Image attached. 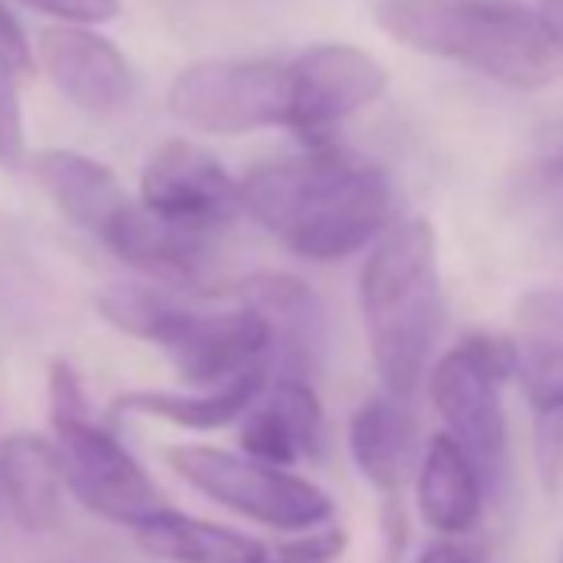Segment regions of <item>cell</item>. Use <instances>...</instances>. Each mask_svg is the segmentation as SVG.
Masks as SVG:
<instances>
[{"mask_svg":"<svg viewBox=\"0 0 563 563\" xmlns=\"http://www.w3.org/2000/svg\"><path fill=\"white\" fill-rule=\"evenodd\" d=\"M20 77L0 66V165L15 169L27 157V134H23V104H20Z\"/></svg>","mask_w":563,"mask_h":563,"instance_id":"obj_23","label":"cell"},{"mask_svg":"<svg viewBox=\"0 0 563 563\" xmlns=\"http://www.w3.org/2000/svg\"><path fill=\"white\" fill-rule=\"evenodd\" d=\"M31 173L54 200V208L74 227L89 230L97 242H108L112 230L126 219V211L134 208L115 173L77 150H38L31 157Z\"/></svg>","mask_w":563,"mask_h":563,"instance_id":"obj_12","label":"cell"},{"mask_svg":"<svg viewBox=\"0 0 563 563\" xmlns=\"http://www.w3.org/2000/svg\"><path fill=\"white\" fill-rule=\"evenodd\" d=\"M349 452L361 475L379 490V498H402V487L418 472V418L410 402L379 391L356 407L349 418Z\"/></svg>","mask_w":563,"mask_h":563,"instance_id":"obj_13","label":"cell"},{"mask_svg":"<svg viewBox=\"0 0 563 563\" xmlns=\"http://www.w3.org/2000/svg\"><path fill=\"white\" fill-rule=\"evenodd\" d=\"M418 514L445 537L472 533L483 514V479L445 433H433L418 460Z\"/></svg>","mask_w":563,"mask_h":563,"instance_id":"obj_17","label":"cell"},{"mask_svg":"<svg viewBox=\"0 0 563 563\" xmlns=\"http://www.w3.org/2000/svg\"><path fill=\"white\" fill-rule=\"evenodd\" d=\"M92 303H97L100 319L115 327L119 334L162 349H169V341L185 330L188 314H192L185 303L169 299L154 284H108L92 296Z\"/></svg>","mask_w":563,"mask_h":563,"instance_id":"obj_19","label":"cell"},{"mask_svg":"<svg viewBox=\"0 0 563 563\" xmlns=\"http://www.w3.org/2000/svg\"><path fill=\"white\" fill-rule=\"evenodd\" d=\"M415 563H479V560H475L464 544L438 541V544H430V549H422V556H418Z\"/></svg>","mask_w":563,"mask_h":563,"instance_id":"obj_27","label":"cell"},{"mask_svg":"<svg viewBox=\"0 0 563 563\" xmlns=\"http://www.w3.org/2000/svg\"><path fill=\"white\" fill-rule=\"evenodd\" d=\"M51 426L66 490L85 510L115 526L139 529L169 506L146 467L119 445L112 430L92 418L81 379L66 361L51 364Z\"/></svg>","mask_w":563,"mask_h":563,"instance_id":"obj_4","label":"cell"},{"mask_svg":"<svg viewBox=\"0 0 563 563\" xmlns=\"http://www.w3.org/2000/svg\"><path fill=\"white\" fill-rule=\"evenodd\" d=\"M341 552H345V533L338 526H322L311 529V533H299L288 544L265 549L261 563H334Z\"/></svg>","mask_w":563,"mask_h":563,"instance_id":"obj_24","label":"cell"},{"mask_svg":"<svg viewBox=\"0 0 563 563\" xmlns=\"http://www.w3.org/2000/svg\"><path fill=\"white\" fill-rule=\"evenodd\" d=\"M108 250L115 253L123 265L146 273L154 284L165 288H196L208 265V238L177 230L162 219H154L139 200L126 211V219L112 230Z\"/></svg>","mask_w":563,"mask_h":563,"instance_id":"obj_15","label":"cell"},{"mask_svg":"<svg viewBox=\"0 0 563 563\" xmlns=\"http://www.w3.org/2000/svg\"><path fill=\"white\" fill-rule=\"evenodd\" d=\"M139 203L162 223L208 238L238 216V180L203 146L169 139L142 165Z\"/></svg>","mask_w":563,"mask_h":563,"instance_id":"obj_8","label":"cell"},{"mask_svg":"<svg viewBox=\"0 0 563 563\" xmlns=\"http://www.w3.org/2000/svg\"><path fill=\"white\" fill-rule=\"evenodd\" d=\"M31 12H43L51 20H62L69 27H85V23H108L123 12L119 0H20Z\"/></svg>","mask_w":563,"mask_h":563,"instance_id":"obj_25","label":"cell"},{"mask_svg":"<svg viewBox=\"0 0 563 563\" xmlns=\"http://www.w3.org/2000/svg\"><path fill=\"white\" fill-rule=\"evenodd\" d=\"M560 563H563V544H560Z\"/></svg>","mask_w":563,"mask_h":563,"instance_id":"obj_30","label":"cell"},{"mask_svg":"<svg viewBox=\"0 0 563 563\" xmlns=\"http://www.w3.org/2000/svg\"><path fill=\"white\" fill-rule=\"evenodd\" d=\"M361 314L379 384L410 402L445 334L438 230L430 219H402L372 245L361 268Z\"/></svg>","mask_w":563,"mask_h":563,"instance_id":"obj_2","label":"cell"},{"mask_svg":"<svg viewBox=\"0 0 563 563\" xmlns=\"http://www.w3.org/2000/svg\"><path fill=\"white\" fill-rule=\"evenodd\" d=\"M291 69V131L307 146L334 142L345 119L384 100L391 74L353 43H314L288 62Z\"/></svg>","mask_w":563,"mask_h":563,"instance_id":"obj_7","label":"cell"},{"mask_svg":"<svg viewBox=\"0 0 563 563\" xmlns=\"http://www.w3.org/2000/svg\"><path fill=\"white\" fill-rule=\"evenodd\" d=\"M498 387L503 384L490 379L460 341L426 372V391L445 422V438L472 460L479 479H498L506 460V415Z\"/></svg>","mask_w":563,"mask_h":563,"instance_id":"obj_9","label":"cell"},{"mask_svg":"<svg viewBox=\"0 0 563 563\" xmlns=\"http://www.w3.org/2000/svg\"><path fill=\"white\" fill-rule=\"evenodd\" d=\"M238 211L303 261H345L395 227V188L379 165L338 142L261 162L238 180Z\"/></svg>","mask_w":563,"mask_h":563,"instance_id":"obj_1","label":"cell"},{"mask_svg":"<svg viewBox=\"0 0 563 563\" xmlns=\"http://www.w3.org/2000/svg\"><path fill=\"white\" fill-rule=\"evenodd\" d=\"M268 379H273V364H257V368L242 372V376L227 379L208 391H126L112 402L115 415H142V418H162L180 430H223V426L245 418L265 395Z\"/></svg>","mask_w":563,"mask_h":563,"instance_id":"obj_16","label":"cell"},{"mask_svg":"<svg viewBox=\"0 0 563 563\" xmlns=\"http://www.w3.org/2000/svg\"><path fill=\"white\" fill-rule=\"evenodd\" d=\"M541 23L549 27V35L556 38V46L563 51V0H541Z\"/></svg>","mask_w":563,"mask_h":563,"instance_id":"obj_29","label":"cell"},{"mask_svg":"<svg viewBox=\"0 0 563 563\" xmlns=\"http://www.w3.org/2000/svg\"><path fill=\"white\" fill-rule=\"evenodd\" d=\"M35 62L54 89L92 119H112L131 104L134 69L112 38L92 27H46L38 31Z\"/></svg>","mask_w":563,"mask_h":563,"instance_id":"obj_10","label":"cell"},{"mask_svg":"<svg viewBox=\"0 0 563 563\" xmlns=\"http://www.w3.org/2000/svg\"><path fill=\"white\" fill-rule=\"evenodd\" d=\"M169 115L203 134L291 131V69L276 58H203L185 66L165 97Z\"/></svg>","mask_w":563,"mask_h":563,"instance_id":"obj_6","label":"cell"},{"mask_svg":"<svg viewBox=\"0 0 563 563\" xmlns=\"http://www.w3.org/2000/svg\"><path fill=\"white\" fill-rule=\"evenodd\" d=\"M165 464L211 503L227 506L245 521H257L284 533H311L330 526L334 498L319 483L303 479L284 467H268L242 452L211 449V445H169Z\"/></svg>","mask_w":563,"mask_h":563,"instance_id":"obj_5","label":"cell"},{"mask_svg":"<svg viewBox=\"0 0 563 563\" xmlns=\"http://www.w3.org/2000/svg\"><path fill=\"white\" fill-rule=\"evenodd\" d=\"M372 12L395 43L506 89L537 92L563 77V51L541 15L510 0H372Z\"/></svg>","mask_w":563,"mask_h":563,"instance_id":"obj_3","label":"cell"},{"mask_svg":"<svg viewBox=\"0 0 563 563\" xmlns=\"http://www.w3.org/2000/svg\"><path fill=\"white\" fill-rule=\"evenodd\" d=\"M541 157L549 169H556L563 177V123L549 126V131L541 134Z\"/></svg>","mask_w":563,"mask_h":563,"instance_id":"obj_28","label":"cell"},{"mask_svg":"<svg viewBox=\"0 0 563 563\" xmlns=\"http://www.w3.org/2000/svg\"><path fill=\"white\" fill-rule=\"evenodd\" d=\"M134 537L150 556L165 563H261L268 549V544L234 533L227 526H216V521L188 518L173 506L142 521Z\"/></svg>","mask_w":563,"mask_h":563,"instance_id":"obj_18","label":"cell"},{"mask_svg":"<svg viewBox=\"0 0 563 563\" xmlns=\"http://www.w3.org/2000/svg\"><path fill=\"white\" fill-rule=\"evenodd\" d=\"M0 66L15 77H31L35 74V46L27 43L20 20L4 8L0 0Z\"/></svg>","mask_w":563,"mask_h":563,"instance_id":"obj_26","label":"cell"},{"mask_svg":"<svg viewBox=\"0 0 563 563\" xmlns=\"http://www.w3.org/2000/svg\"><path fill=\"white\" fill-rule=\"evenodd\" d=\"M238 445H242V456L257 460V464H268V467H284V472L299 460V449H296V438H291L288 422L276 415V407L268 399L257 402V407L242 418Z\"/></svg>","mask_w":563,"mask_h":563,"instance_id":"obj_21","label":"cell"},{"mask_svg":"<svg viewBox=\"0 0 563 563\" xmlns=\"http://www.w3.org/2000/svg\"><path fill=\"white\" fill-rule=\"evenodd\" d=\"M276 349V327L261 311L234 303L216 314H188L185 330L169 341L173 372L188 387H219L242 372L268 364Z\"/></svg>","mask_w":563,"mask_h":563,"instance_id":"obj_11","label":"cell"},{"mask_svg":"<svg viewBox=\"0 0 563 563\" xmlns=\"http://www.w3.org/2000/svg\"><path fill=\"white\" fill-rule=\"evenodd\" d=\"M533 410V460H537V483L549 498L563 490V399L541 402Z\"/></svg>","mask_w":563,"mask_h":563,"instance_id":"obj_22","label":"cell"},{"mask_svg":"<svg viewBox=\"0 0 563 563\" xmlns=\"http://www.w3.org/2000/svg\"><path fill=\"white\" fill-rule=\"evenodd\" d=\"M0 495L27 533H51L66 514V479L51 438L15 430L0 445Z\"/></svg>","mask_w":563,"mask_h":563,"instance_id":"obj_14","label":"cell"},{"mask_svg":"<svg viewBox=\"0 0 563 563\" xmlns=\"http://www.w3.org/2000/svg\"><path fill=\"white\" fill-rule=\"evenodd\" d=\"M268 402L276 407V415L288 422L291 438H296L299 460H319L322 452V407L314 387L307 384V376L299 368H284L280 376L268 379Z\"/></svg>","mask_w":563,"mask_h":563,"instance_id":"obj_20","label":"cell"}]
</instances>
